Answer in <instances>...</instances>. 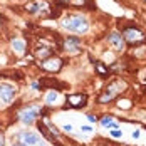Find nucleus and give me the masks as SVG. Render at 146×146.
<instances>
[{
	"mask_svg": "<svg viewBox=\"0 0 146 146\" xmlns=\"http://www.w3.org/2000/svg\"><path fill=\"white\" fill-rule=\"evenodd\" d=\"M64 131H72V126H69V124H66V126H64Z\"/></svg>",
	"mask_w": 146,
	"mask_h": 146,
	"instance_id": "20",
	"label": "nucleus"
},
{
	"mask_svg": "<svg viewBox=\"0 0 146 146\" xmlns=\"http://www.w3.org/2000/svg\"><path fill=\"white\" fill-rule=\"evenodd\" d=\"M64 27L69 32H74V34H84V32H88L89 24H88V20H86V17L74 14V15H69V17L64 19Z\"/></svg>",
	"mask_w": 146,
	"mask_h": 146,
	"instance_id": "2",
	"label": "nucleus"
},
{
	"mask_svg": "<svg viewBox=\"0 0 146 146\" xmlns=\"http://www.w3.org/2000/svg\"><path fill=\"white\" fill-rule=\"evenodd\" d=\"M66 99H67V104L74 108V109H77V108H82V106H86L88 104V96L86 94H69V96H66Z\"/></svg>",
	"mask_w": 146,
	"mask_h": 146,
	"instance_id": "5",
	"label": "nucleus"
},
{
	"mask_svg": "<svg viewBox=\"0 0 146 146\" xmlns=\"http://www.w3.org/2000/svg\"><path fill=\"white\" fill-rule=\"evenodd\" d=\"M5 145V139H3V134L0 133V146H3Z\"/></svg>",
	"mask_w": 146,
	"mask_h": 146,
	"instance_id": "19",
	"label": "nucleus"
},
{
	"mask_svg": "<svg viewBox=\"0 0 146 146\" xmlns=\"http://www.w3.org/2000/svg\"><path fill=\"white\" fill-rule=\"evenodd\" d=\"M60 67H62V59L59 57H50L49 60L42 62V69L50 71V72H57V71H60Z\"/></svg>",
	"mask_w": 146,
	"mask_h": 146,
	"instance_id": "7",
	"label": "nucleus"
},
{
	"mask_svg": "<svg viewBox=\"0 0 146 146\" xmlns=\"http://www.w3.org/2000/svg\"><path fill=\"white\" fill-rule=\"evenodd\" d=\"M19 141L25 146H45L39 134L30 133V131L29 133H20V134H19Z\"/></svg>",
	"mask_w": 146,
	"mask_h": 146,
	"instance_id": "3",
	"label": "nucleus"
},
{
	"mask_svg": "<svg viewBox=\"0 0 146 146\" xmlns=\"http://www.w3.org/2000/svg\"><path fill=\"white\" fill-rule=\"evenodd\" d=\"M108 42L113 45L116 50H123L124 49V39H123V35L121 34H117V32H111L109 35H108Z\"/></svg>",
	"mask_w": 146,
	"mask_h": 146,
	"instance_id": "8",
	"label": "nucleus"
},
{
	"mask_svg": "<svg viewBox=\"0 0 146 146\" xmlns=\"http://www.w3.org/2000/svg\"><path fill=\"white\" fill-rule=\"evenodd\" d=\"M64 47H66L67 52L77 54L79 49H81V39H77V37H67V39L64 40Z\"/></svg>",
	"mask_w": 146,
	"mask_h": 146,
	"instance_id": "9",
	"label": "nucleus"
},
{
	"mask_svg": "<svg viewBox=\"0 0 146 146\" xmlns=\"http://www.w3.org/2000/svg\"><path fill=\"white\" fill-rule=\"evenodd\" d=\"M133 138H139V131H134V133H133Z\"/></svg>",
	"mask_w": 146,
	"mask_h": 146,
	"instance_id": "21",
	"label": "nucleus"
},
{
	"mask_svg": "<svg viewBox=\"0 0 146 146\" xmlns=\"http://www.w3.org/2000/svg\"><path fill=\"white\" fill-rule=\"evenodd\" d=\"M14 146H25V145H22V143H20V145H14Z\"/></svg>",
	"mask_w": 146,
	"mask_h": 146,
	"instance_id": "23",
	"label": "nucleus"
},
{
	"mask_svg": "<svg viewBox=\"0 0 146 146\" xmlns=\"http://www.w3.org/2000/svg\"><path fill=\"white\" fill-rule=\"evenodd\" d=\"M124 89H126V84H124V82H121V81H114V82L109 84L108 91H109V92H114V94L117 96V94H119L121 91H124Z\"/></svg>",
	"mask_w": 146,
	"mask_h": 146,
	"instance_id": "11",
	"label": "nucleus"
},
{
	"mask_svg": "<svg viewBox=\"0 0 146 146\" xmlns=\"http://www.w3.org/2000/svg\"><path fill=\"white\" fill-rule=\"evenodd\" d=\"M56 99H57V94H56V92H49V96H47V101L52 102V101H56Z\"/></svg>",
	"mask_w": 146,
	"mask_h": 146,
	"instance_id": "17",
	"label": "nucleus"
},
{
	"mask_svg": "<svg viewBox=\"0 0 146 146\" xmlns=\"http://www.w3.org/2000/svg\"><path fill=\"white\" fill-rule=\"evenodd\" d=\"M64 2H67V0H64Z\"/></svg>",
	"mask_w": 146,
	"mask_h": 146,
	"instance_id": "24",
	"label": "nucleus"
},
{
	"mask_svg": "<svg viewBox=\"0 0 146 146\" xmlns=\"http://www.w3.org/2000/svg\"><path fill=\"white\" fill-rule=\"evenodd\" d=\"M123 39L131 45H143L146 44V32L138 25H128L123 29Z\"/></svg>",
	"mask_w": 146,
	"mask_h": 146,
	"instance_id": "1",
	"label": "nucleus"
},
{
	"mask_svg": "<svg viewBox=\"0 0 146 146\" xmlns=\"http://www.w3.org/2000/svg\"><path fill=\"white\" fill-rule=\"evenodd\" d=\"M39 116V109L37 106H30V108H25L19 113V119L24 123V124H32Z\"/></svg>",
	"mask_w": 146,
	"mask_h": 146,
	"instance_id": "4",
	"label": "nucleus"
},
{
	"mask_svg": "<svg viewBox=\"0 0 146 146\" xmlns=\"http://www.w3.org/2000/svg\"><path fill=\"white\" fill-rule=\"evenodd\" d=\"M89 121H92V123H94V121H96V117H94V116H92V114H89Z\"/></svg>",
	"mask_w": 146,
	"mask_h": 146,
	"instance_id": "22",
	"label": "nucleus"
},
{
	"mask_svg": "<svg viewBox=\"0 0 146 146\" xmlns=\"http://www.w3.org/2000/svg\"><path fill=\"white\" fill-rule=\"evenodd\" d=\"M145 2H146V0H145Z\"/></svg>",
	"mask_w": 146,
	"mask_h": 146,
	"instance_id": "25",
	"label": "nucleus"
},
{
	"mask_svg": "<svg viewBox=\"0 0 146 146\" xmlns=\"http://www.w3.org/2000/svg\"><path fill=\"white\" fill-rule=\"evenodd\" d=\"M50 54H52V49H49V47H40L35 50V57L39 59H47L50 57Z\"/></svg>",
	"mask_w": 146,
	"mask_h": 146,
	"instance_id": "12",
	"label": "nucleus"
},
{
	"mask_svg": "<svg viewBox=\"0 0 146 146\" xmlns=\"http://www.w3.org/2000/svg\"><path fill=\"white\" fill-rule=\"evenodd\" d=\"M12 47H14V50H17V52H22V50L25 49V44H24V40H20V39H14V40H12Z\"/></svg>",
	"mask_w": 146,
	"mask_h": 146,
	"instance_id": "14",
	"label": "nucleus"
},
{
	"mask_svg": "<svg viewBox=\"0 0 146 146\" xmlns=\"http://www.w3.org/2000/svg\"><path fill=\"white\" fill-rule=\"evenodd\" d=\"M101 124L104 126V128H114V129L117 128V124L113 121V117H111V116H104L101 119Z\"/></svg>",
	"mask_w": 146,
	"mask_h": 146,
	"instance_id": "13",
	"label": "nucleus"
},
{
	"mask_svg": "<svg viewBox=\"0 0 146 146\" xmlns=\"http://www.w3.org/2000/svg\"><path fill=\"white\" fill-rule=\"evenodd\" d=\"M111 136H113V138H121V136H123V131H119V129H113V131H111Z\"/></svg>",
	"mask_w": 146,
	"mask_h": 146,
	"instance_id": "16",
	"label": "nucleus"
},
{
	"mask_svg": "<svg viewBox=\"0 0 146 146\" xmlns=\"http://www.w3.org/2000/svg\"><path fill=\"white\" fill-rule=\"evenodd\" d=\"M0 98L3 102H10L15 98V88L10 84H0Z\"/></svg>",
	"mask_w": 146,
	"mask_h": 146,
	"instance_id": "6",
	"label": "nucleus"
},
{
	"mask_svg": "<svg viewBox=\"0 0 146 146\" xmlns=\"http://www.w3.org/2000/svg\"><path fill=\"white\" fill-rule=\"evenodd\" d=\"M98 72H101V74H108V69H104V66H102V64H98Z\"/></svg>",
	"mask_w": 146,
	"mask_h": 146,
	"instance_id": "18",
	"label": "nucleus"
},
{
	"mask_svg": "<svg viewBox=\"0 0 146 146\" xmlns=\"http://www.w3.org/2000/svg\"><path fill=\"white\" fill-rule=\"evenodd\" d=\"M44 9H45L44 0H35V2H32V3H29V5H25V10H27L29 14H37V12L44 10Z\"/></svg>",
	"mask_w": 146,
	"mask_h": 146,
	"instance_id": "10",
	"label": "nucleus"
},
{
	"mask_svg": "<svg viewBox=\"0 0 146 146\" xmlns=\"http://www.w3.org/2000/svg\"><path fill=\"white\" fill-rule=\"evenodd\" d=\"M114 98H116V94L108 91V92H104V96H99V99H98V101H99V102H109V101H113Z\"/></svg>",
	"mask_w": 146,
	"mask_h": 146,
	"instance_id": "15",
	"label": "nucleus"
}]
</instances>
